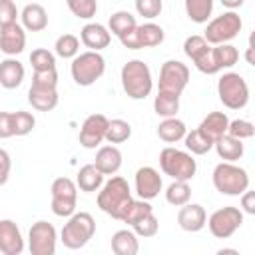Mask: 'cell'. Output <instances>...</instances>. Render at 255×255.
<instances>
[{
  "label": "cell",
  "instance_id": "25",
  "mask_svg": "<svg viewBox=\"0 0 255 255\" xmlns=\"http://www.w3.org/2000/svg\"><path fill=\"white\" fill-rule=\"evenodd\" d=\"M213 147L217 151V155L223 159V161H237L243 157V151H245V145H243V139H237L229 133L221 135L219 139L213 141Z\"/></svg>",
  "mask_w": 255,
  "mask_h": 255
},
{
  "label": "cell",
  "instance_id": "8",
  "mask_svg": "<svg viewBox=\"0 0 255 255\" xmlns=\"http://www.w3.org/2000/svg\"><path fill=\"white\" fill-rule=\"evenodd\" d=\"M241 26H243L241 16L235 10H229V12H223L221 16H217V18H213L211 22H207L203 38L211 46L227 44L229 40H233L241 32Z\"/></svg>",
  "mask_w": 255,
  "mask_h": 255
},
{
  "label": "cell",
  "instance_id": "51",
  "mask_svg": "<svg viewBox=\"0 0 255 255\" xmlns=\"http://www.w3.org/2000/svg\"><path fill=\"white\" fill-rule=\"evenodd\" d=\"M245 58H247V64H251V66H253V46H251V44H249V48H247Z\"/></svg>",
  "mask_w": 255,
  "mask_h": 255
},
{
  "label": "cell",
  "instance_id": "23",
  "mask_svg": "<svg viewBox=\"0 0 255 255\" xmlns=\"http://www.w3.org/2000/svg\"><path fill=\"white\" fill-rule=\"evenodd\" d=\"M20 20H22V28L28 32H42L48 26V12L42 4H26L20 12Z\"/></svg>",
  "mask_w": 255,
  "mask_h": 255
},
{
  "label": "cell",
  "instance_id": "49",
  "mask_svg": "<svg viewBox=\"0 0 255 255\" xmlns=\"http://www.w3.org/2000/svg\"><path fill=\"white\" fill-rule=\"evenodd\" d=\"M241 207H243L245 213L255 215V191H251L249 187L241 193Z\"/></svg>",
  "mask_w": 255,
  "mask_h": 255
},
{
  "label": "cell",
  "instance_id": "13",
  "mask_svg": "<svg viewBox=\"0 0 255 255\" xmlns=\"http://www.w3.org/2000/svg\"><path fill=\"white\" fill-rule=\"evenodd\" d=\"M211 48H213V46L207 44L205 38H203V36H197V34L185 38V42H183V52H185V56L195 64V68H197L201 74H207V76L219 72V68L215 66V60H213Z\"/></svg>",
  "mask_w": 255,
  "mask_h": 255
},
{
  "label": "cell",
  "instance_id": "15",
  "mask_svg": "<svg viewBox=\"0 0 255 255\" xmlns=\"http://www.w3.org/2000/svg\"><path fill=\"white\" fill-rule=\"evenodd\" d=\"M108 118L104 114H92L84 120L80 128V143L86 149H96L104 139H106V129H108Z\"/></svg>",
  "mask_w": 255,
  "mask_h": 255
},
{
  "label": "cell",
  "instance_id": "47",
  "mask_svg": "<svg viewBox=\"0 0 255 255\" xmlns=\"http://www.w3.org/2000/svg\"><path fill=\"white\" fill-rule=\"evenodd\" d=\"M14 135V118L10 112H0V139Z\"/></svg>",
  "mask_w": 255,
  "mask_h": 255
},
{
  "label": "cell",
  "instance_id": "30",
  "mask_svg": "<svg viewBox=\"0 0 255 255\" xmlns=\"http://www.w3.org/2000/svg\"><path fill=\"white\" fill-rule=\"evenodd\" d=\"M108 26H110V32H112V34H116L118 38H122V36H126L128 32H131V30L137 26V22H135V16L129 14L128 10H118V12H114V14L110 16Z\"/></svg>",
  "mask_w": 255,
  "mask_h": 255
},
{
  "label": "cell",
  "instance_id": "6",
  "mask_svg": "<svg viewBox=\"0 0 255 255\" xmlns=\"http://www.w3.org/2000/svg\"><path fill=\"white\" fill-rule=\"evenodd\" d=\"M159 167L171 179H181V181L193 179V175L197 171V163H195L193 155L189 151H183V149H177V147H171V145L161 149Z\"/></svg>",
  "mask_w": 255,
  "mask_h": 255
},
{
  "label": "cell",
  "instance_id": "18",
  "mask_svg": "<svg viewBox=\"0 0 255 255\" xmlns=\"http://www.w3.org/2000/svg\"><path fill=\"white\" fill-rule=\"evenodd\" d=\"M24 251V239L20 227L12 219H0V253L20 255Z\"/></svg>",
  "mask_w": 255,
  "mask_h": 255
},
{
  "label": "cell",
  "instance_id": "40",
  "mask_svg": "<svg viewBox=\"0 0 255 255\" xmlns=\"http://www.w3.org/2000/svg\"><path fill=\"white\" fill-rule=\"evenodd\" d=\"M131 229H133V233H135L137 237L147 239V237H153V235L157 233V229H159V221H157V217H155L153 211H151V213L143 215L141 219H137V221L131 225Z\"/></svg>",
  "mask_w": 255,
  "mask_h": 255
},
{
  "label": "cell",
  "instance_id": "21",
  "mask_svg": "<svg viewBox=\"0 0 255 255\" xmlns=\"http://www.w3.org/2000/svg\"><path fill=\"white\" fill-rule=\"evenodd\" d=\"M28 102L38 112H52L58 106V90L32 84L28 90Z\"/></svg>",
  "mask_w": 255,
  "mask_h": 255
},
{
  "label": "cell",
  "instance_id": "50",
  "mask_svg": "<svg viewBox=\"0 0 255 255\" xmlns=\"http://www.w3.org/2000/svg\"><path fill=\"white\" fill-rule=\"evenodd\" d=\"M225 8H229V10H237V8H241L243 4H245V0H219Z\"/></svg>",
  "mask_w": 255,
  "mask_h": 255
},
{
  "label": "cell",
  "instance_id": "33",
  "mask_svg": "<svg viewBox=\"0 0 255 255\" xmlns=\"http://www.w3.org/2000/svg\"><path fill=\"white\" fill-rule=\"evenodd\" d=\"M165 199L169 205H175V207H181L183 203H187L191 199V187H189V181H181V179H173L167 189H165Z\"/></svg>",
  "mask_w": 255,
  "mask_h": 255
},
{
  "label": "cell",
  "instance_id": "16",
  "mask_svg": "<svg viewBox=\"0 0 255 255\" xmlns=\"http://www.w3.org/2000/svg\"><path fill=\"white\" fill-rule=\"evenodd\" d=\"M163 187L161 175L157 169H153L151 165H143L135 171V193L139 195V199H153L159 195Z\"/></svg>",
  "mask_w": 255,
  "mask_h": 255
},
{
  "label": "cell",
  "instance_id": "39",
  "mask_svg": "<svg viewBox=\"0 0 255 255\" xmlns=\"http://www.w3.org/2000/svg\"><path fill=\"white\" fill-rule=\"evenodd\" d=\"M30 64L34 72H44V70H54L56 68V56L46 50V48H36L30 54Z\"/></svg>",
  "mask_w": 255,
  "mask_h": 255
},
{
  "label": "cell",
  "instance_id": "37",
  "mask_svg": "<svg viewBox=\"0 0 255 255\" xmlns=\"http://www.w3.org/2000/svg\"><path fill=\"white\" fill-rule=\"evenodd\" d=\"M54 50L60 58H74L80 54V38L74 36V34H62L56 44H54Z\"/></svg>",
  "mask_w": 255,
  "mask_h": 255
},
{
  "label": "cell",
  "instance_id": "43",
  "mask_svg": "<svg viewBox=\"0 0 255 255\" xmlns=\"http://www.w3.org/2000/svg\"><path fill=\"white\" fill-rule=\"evenodd\" d=\"M227 133L237 137V139H249L255 133V126L249 120H233L227 126Z\"/></svg>",
  "mask_w": 255,
  "mask_h": 255
},
{
  "label": "cell",
  "instance_id": "29",
  "mask_svg": "<svg viewBox=\"0 0 255 255\" xmlns=\"http://www.w3.org/2000/svg\"><path fill=\"white\" fill-rule=\"evenodd\" d=\"M187 133V128L181 120L173 118H163V122L157 126V135L159 139H163L165 143H175L179 139H183V135Z\"/></svg>",
  "mask_w": 255,
  "mask_h": 255
},
{
  "label": "cell",
  "instance_id": "24",
  "mask_svg": "<svg viewBox=\"0 0 255 255\" xmlns=\"http://www.w3.org/2000/svg\"><path fill=\"white\" fill-rule=\"evenodd\" d=\"M94 165L104 173V175H114L122 167V151L116 145H104L98 149Z\"/></svg>",
  "mask_w": 255,
  "mask_h": 255
},
{
  "label": "cell",
  "instance_id": "31",
  "mask_svg": "<svg viewBox=\"0 0 255 255\" xmlns=\"http://www.w3.org/2000/svg\"><path fill=\"white\" fill-rule=\"evenodd\" d=\"M183 141H185V147L191 155H205L211 147H213V141L197 128V129H191L183 135Z\"/></svg>",
  "mask_w": 255,
  "mask_h": 255
},
{
  "label": "cell",
  "instance_id": "22",
  "mask_svg": "<svg viewBox=\"0 0 255 255\" xmlns=\"http://www.w3.org/2000/svg\"><path fill=\"white\" fill-rule=\"evenodd\" d=\"M24 66L14 56H8L0 62V86L6 90H14L24 82Z\"/></svg>",
  "mask_w": 255,
  "mask_h": 255
},
{
  "label": "cell",
  "instance_id": "12",
  "mask_svg": "<svg viewBox=\"0 0 255 255\" xmlns=\"http://www.w3.org/2000/svg\"><path fill=\"white\" fill-rule=\"evenodd\" d=\"M165 32L159 24L153 22H145V24H137L131 32H128L126 36L120 38L122 46L128 50H141V48H155L163 42Z\"/></svg>",
  "mask_w": 255,
  "mask_h": 255
},
{
  "label": "cell",
  "instance_id": "26",
  "mask_svg": "<svg viewBox=\"0 0 255 255\" xmlns=\"http://www.w3.org/2000/svg\"><path fill=\"white\" fill-rule=\"evenodd\" d=\"M227 126H229V118H227L223 112H211V114H207V116L201 120L199 129H201L211 141H215V139H219L221 135L227 133Z\"/></svg>",
  "mask_w": 255,
  "mask_h": 255
},
{
  "label": "cell",
  "instance_id": "34",
  "mask_svg": "<svg viewBox=\"0 0 255 255\" xmlns=\"http://www.w3.org/2000/svg\"><path fill=\"white\" fill-rule=\"evenodd\" d=\"M153 110L161 118H173L179 112V96L157 92V96L153 100Z\"/></svg>",
  "mask_w": 255,
  "mask_h": 255
},
{
  "label": "cell",
  "instance_id": "44",
  "mask_svg": "<svg viewBox=\"0 0 255 255\" xmlns=\"http://www.w3.org/2000/svg\"><path fill=\"white\" fill-rule=\"evenodd\" d=\"M135 10H137L139 16H143L147 20H153L161 14L163 2L161 0H135Z\"/></svg>",
  "mask_w": 255,
  "mask_h": 255
},
{
  "label": "cell",
  "instance_id": "46",
  "mask_svg": "<svg viewBox=\"0 0 255 255\" xmlns=\"http://www.w3.org/2000/svg\"><path fill=\"white\" fill-rule=\"evenodd\" d=\"M32 84L36 86H46V88H58V72L54 70H44V72H34Z\"/></svg>",
  "mask_w": 255,
  "mask_h": 255
},
{
  "label": "cell",
  "instance_id": "11",
  "mask_svg": "<svg viewBox=\"0 0 255 255\" xmlns=\"http://www.w3.org/2000/svg\"><path fill=\"white\" fill-rule=\"evenodd\" d=\"M187 84H189V68L183 62H179V60H167V62L161 64L157 92L181 96V92L187 88Z\"/></svg>",
  "mask_w": 255,
  "mask_h": 255
},
{
  "label": "cell",
  "instance_id": "41",
  "mask_svg": "<svg viewBox=\"0 0 255 255\" xmlns=\"http://www.w3.org/2000/svg\"><path fill=\"white\" fill-rule=\"evenodd\" d=\"M66 4L70 8V12L76 18H82V20H90L98 12V2L96 0H66Z\"/></svg>",
  "mask_w": 255,
  "mask_h": 255
},
{
  "label": "cell",
  "instance_id": "17",
  "mask_svg": "<svg viewBox=\"0 0 255 255\" xmlns=\"http://www.w3.org/2000/svg\"><path fill=\"white\" fill-rule=\"evenodd\" d=\"M26 48V30L22 24L14 22L4 28H0V52L6 56H18Z\"/></svg>",
  "mask_w": 255,
  "mask_h": 255
},
{
  "label": "cell",
  "instance_id": "1",
  "mask_svg": "<svg viewBox=\"0 0 255 255\" xmlns=\"http://www.w3.org/2000/svg\"><path fill=\"white\" fill-rule=\"evenodd\" d=\"M98 191H100L98 193V207L104 213H108L110 217L122 221L128 205L133 199L128 181L124 177H120V175H114L112 179H108L106 183H102V187Z\"/></svg>",
  "mask_w": 255,
  "mask_h": 255
},
{
  "label": "cell",
  "instance_id": "42",
  "mask_svg": "<svg viewBox=\"0 0 255 255\" xmlns=\"http://www.w3.org/2000/svg\"><path fill=\"white\" fill-rule=\"evenodd\" d=\"M12 118H14V135H28L36 126V118L30 112L20 110V112H14Z\"/></svg>",
  "mask_w": 255,
  "mask_h": 255
},
{
  "label": "cell",
  "instance_id": "32",
  "mask_svg": "<svg viewBox=\"0 0 255 255\" xmlns=\"http://www.w3.org/2000/svg\"><path fill=\"white\" fill-rule=\"evenodd\" d=\"M213 12V0H185V14L195 24H205Z\"/></svg>",
  "mask_w": 255,
  "mask_h": 255
},
{
  "label": "cell",
  "instance_id": "20",
  "mask_svg": "<svg viewBox=\"0 0 255 255\" xmlns=\"http://www.w3.org/2000/svg\"><path fill=\"white\" fill-rule=\"evenodd\" d=\"M80 40L86 48L94 50V52H100L104 48L110 46L112 42V34L110 30L104 26V24H98V22H90L86 24L82 30H80Z\"/></svg>",
  "mask_w": 255,
  "mask_h": 255
},
{
  "label": "cell",
  "instance_id": "5",
  "mask_svg": "<svg viewBox=\"0 0 255 255\" xmlns=\"http://www.w3.org/2000/svg\"><path fill=\"white\" fill-rule=\"evenodd\" d=\"M213 187L223 195H241L249 187V175L233 161H221L213 169Z\"/></svg>",
  "mask_w": 255,
  "mask_h": 255
},
{
  "label": "cell",
  "instance_id": "48",
  "mask_svg": "<svg viewBox=\"0 0 255 255\" xmlns=\"http://www.w3.org/2000/svg\"><path fill=\"white\" fill-rule=\"evenodd\" d=\"M10 169H12V159H10L8 151L0 147V187L8 181V177H10Z\"/></svg>",
  "mask_w": 255,
  "mask_h": 255
},
{
  "label": "cell",
  "instance_id": "52",
  "mask_svg": "<svg viewBox=\"0 0 255 255\" xmlns=\"http://www.w3.org/2000/svg\"><path fill=\"white\" fill-rule=\"evenodd\" d=\"M217 253H219V255H223V253H231V255H239V251H237V249H219Z\"/></svg>",
  "mask_w": 255,
  "mask_h": 255
},
{
  "label": "cell",
  "instance_id": "10",
  "mask_svg": "<svg viewBox=\"0 0 255 255\" xmlns=\"http://www.w3.org/2000/svg\"><path fill=\"white\" fill-rule=\"evenodd\" d=\"M205 225L209 227V231H211L213 237H217V239H229L243 225V211L239 207H233V205L215 209L207 217Z\"/></svg>",
  "mask_w": 255,
  "mask_h": 255
},
{
  "label": "cell",
  "instance_id": "4",
  "mask_svg": "<svg viewBox=\"0 0 255 255\" xmlns=\"http://www.w3.org/2000/svg\"><path fill=\"white\" fill-rule=\"evenodd\" d=\"M96 233V221L86 211H74L68 217V223L62 227L60 241L68 249H80L84 247Z\"/></svg>",
  "mask_w": 255,
  "mask_h": 255
},
{
  "label": "cell",
  "instance_id": "35",
  "mask_svg": "<svg viewBox=\"0 0 255 255\" xmlns=\"http://www.w3.org/2000/svg\"><path fill=\"white\" fill-rule=\"evenodd\" d=\"M211 52H213L215 66H217L219 70H223V68H233V66L237 64V60H239V52H237V48L231 46V44H217V46L211 48Z\"/></svg>",
  "mask_w": 255,
  "mask_h": 255
},
{
  "label": "cell",
  "instance_id": "9",
  "mask_svg": "<svg viewBox=\"0 0 255 255\" xmlns=\"http://www.w3.org/2000/svg\"><path fill=\"white\" fill-rule=\"evenodd\" d=\"M52 193V211L58 217H70L76 211L78 203V185L70 177H56L50 187Z\"/></svg>",
  "mask_w": 255,
  "mask_h": 255
},
{
  "label": "cell",
  "instance_id": "45",
  "mask_svg": "<svg viewBox=\"0 0 255 255\" xmlns=\"http://www.w3.org/2000/svg\"><path fill=\"white\" fill-rule=\"evenodd\" d=\"M18 16H20V12L12 0H0V28L14 24Z\"/></svg>",
  "mask_w": 255,
  "mask_h": 255
},
{
  "label": "cell",
  "instance_id": "2",
  "mask_svg": "<svg viewBox=\"0 0 255 255\" xmlns=\"http://www.w3.org/2000/svg\"><path fill=\"white\" fill-rule=\"evenodd\" d=\"M122 88L131 100H145L153 90L151 70L141 60H129L122 68Z\"/></svg>",
  "mask_w": 255,
  "mask_h": 255
},
{
  "label": "cell",
  "instance_id": "28",
  "mask_svg": "<svg viewBox=\"0 0 255 255\" xmlns=\"http://www.w3.org/2000/svg\"><path fill=\"white\" fill-rule=\"evenodd\" d=\"M104 183V173L94 165V163H88L84 167H80L78 175H76V185L86 191V193H94L102 187Z\"/></svg>",
  "mask_w": 255,
  "mask_h": 255
},
{
  "label": "cell",
  "instance_id": "19",
  "mask_svg": "<svg viewBox=\"0 0 255 255\" xmlns=\"http://www.w3.org/2000/svg\"><path fill=\"white\" fill-rule=\"evenodd\" d=\"M205 221H207V213H205L203 205H199V203L187 201L177 211V223L183 231H189V233L201 231L205 227Z\"/></svg>",
  "mask_w": 255,
  "mask_h": 255
},
{
  "label": "cell",
  "instance_id": "7",
  "mask_svg": "<svg viewBox=\"0 0 255 255\" xmlns=\"http://www.w3.org/2000/svg\"><path fill=\"white\" fill-rule=\"evenodd\" d=\"M217 96L221 104L229 110H241L249 102V86L245 78L237 72H227L217 82Z\"/></svg>",
  "mask_w": 255,
  "mask_h": 255
},
{
  "label": "cell",
  "instance_id": "14",
  "mask_svg": "<svg viewBox=\"0 0 255 255\" xmlns=\"http://www.w3.org/2000/svg\"><path fill=\"white\" fill-rule=\"evenodd\" d=\"M58 243L56 227L48 221H36L28 231V249L32 255H54Z\"/></svg>",
  "mask_w": 255,
  "mask_h": 255
},
{
  "label": "cell",
  "instance_id": "27",
  "mask_svg": "<svg viewBox=\"0 0 255 255\" xmlns=\"http://www.w3.org/2000/svg\"><path fill=\"white\" fill-rule=\"evenodd\" d=\"M112 251L116 255H135L139 251V241L133 229H120L112 235Z\"/></svg>",
  "mask_w": 255,
  "mask_h": 255
},
{
  "label": "cell",
  "instance_id": "36",
  "mask_svg": "<svg viewBox=\"0 0 255 255\" xmlns=\"http://www.w3.org/2000/svg\"><path fill=\"white\" fill-rule=\"evenodd\" d=\"M131 135V126L126 120H110L106 129V141L110 143H124Z\"/></svg>",
  "mask_w": 255,
  "mask_h": 255
},
{
  "label": "cell",
  "instance_id": "38",
  "mask_svg": "<svg viewBox=\"0 0 255 255\" xmlns=\"http://www.w3.org/2000/svg\"><path fill=\"white\" fill-rule=\"evenodd\" d=\"M151 211H153V207L149 205L147 199H131V203L128 205V209H126L122 221L128 223V225H133L137 219H141L143 215H147V213H151Z\"/></svg>",
  "mask_w": 255,
  "mask_h": 255
},
{
  "label": "cell",
  "instance_id": "3",
  "mask_svg": "<svg viewBox=\"0 0 255 255\" xmlns=\"http://www.w3.org/2000/svg\"><path fill=\"white\" fill-rule=\"evenodd\" d=\"M70 72H72V80L78 84V86H92L96 84L104 72H106V60L100 52H94V50H88V52H82L78 56L72 58V64H70Z\"/></svg>",
  "mask_w": 255,
  "mask_h": 255
}]
</instances>
